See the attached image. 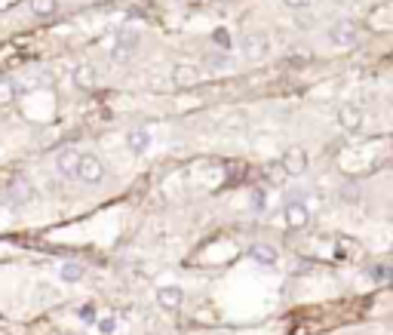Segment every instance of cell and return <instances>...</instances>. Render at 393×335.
Masks as SVG:
<instances>
[{
    "mask_svg": "<svg viewBox=\"0 0 393 335\" xmlns=\"http://www.w3.org/2000/svg\"><path fill=\"white\" fill-rule=\"evenodd\" d=\"M83 277H86V267H83L80 262H65L62 267H58V280L62 283H80Z\"/></svg>",
    "mask_w": 393,
    "mask_h": 335,
    "instance_id": "5bb4252c",
    "label": "cell"
},
{
    "mask_svg": "<svg viewBox=\"0 0 393 335\" xmlns=\"http://www.w3.org/2000/svg\"><path fill=\"white\" fill-rule=\"evenodd\" d=\"M181 301H185V292H181V286H160V289H157V305H160L163 311H179Z\"/></svg>",
    "mask_w": 393,
    "mask_h": 335,
    "instance_id": "30bf717a",
    "label": "cell"
},
{
    "mask_svg": "<svg viewBox=\"0 0 393 335\" xmlns=\"http://www.w3.org/2000/svg\"><path fill=\"white\" fill-rule=\"evenodd\" d=\"M338 123L344 132H356L363 127V108H356L354 102H344L338 108Z\"/></svg>",
    "mask_w": 393,
    "mask_h": 335,
    "instance_id": "52a82bcc",
    "label": "cell"
},
{
    "mask_svg": "<svg viewBox=\"0 0 393 335\" xmlns=\"http://www.w3.org/2000/svg\"><path fill=\"white\" fill-rule=\"evenodd\" d=\"M185 4H200V0H185Z\"/></svg>",
    "mask_w": 393,
    "mask_h": 335,
    "instance_id": "603a6c76",
    "label": "cell"
},
{
    "mask_svg": "<svg viewBox=\"0 0 393 335\" xmlns=\"http://www.w3.org/2000/svg\"><path fill=\"white\" fill-rule=\"evenodd\" d=\"M136 46H138L136 31H123V34H117V40L111 44V62L114 65H129L132 56H136Z\"/></svg>",
    "mask_w": 393,
    "mask_h": 335,
    "instance_id": "3957f363",
    "label": "cell"
},
{
    "mask_svg": "<svg viewBox=\"0 0 393 335\" xmlns=\"http://www.w3.org/2000/svg\"><path fill=\"white\" fill-rule=\"evenodd\" d=\"M283 215H286V225L292 231H304L307 222H311V206L304 200H295V197H286V206H283Z\"/></svg>",
    "mask_w": 393,
    "mask_h": 335,
    "instance_id": "277c9868",
    "label": "cell"
},
{
    "mask_svg": "<svg viewBox=\"0 0 393 335\" xmlns=\"http://www.w3.org/2000/svg\"><path fill=\"white\" fill-rule=\"evenodd\" d=\"M212 40H215V46H221V49H224V53H228V49H231V34H228V31H224V28H219V31H215V34H212Z\"/></svg>",
    "mask_w": 393,
    "mask_h": 335,
    "instance_id": "d6986e66",
    "label": "cell"
},
{
    "mask_svg": "<svg viewBox=\"0 0 393 335\" xmlns=\"http://www.w3.org/2000/svg\"><path fill=\"white\" fill-rule=\"evenodd\" d=\"M56 10H58V0H31V13L37 19H49V15H56Z\"/></svg>",
    "mask_w": 393,
    "mask_h": 335,
    "instance_id": "9a60e30c",
    "label": "cell"
},
{
    "mask_svg": "<svg viewBox=\"0 0 393 335\" xmlns=\"http://www.w3.org/2000/svg\"><path fill=\"white\" fill-rule=\"evenodd\" d=\"M372 277H387V267H372Z\"/></svg>",
    "mask_w": 393,
    "mask_h": 335,
    "instance_id": "7402d4cb",
    "label": "cell"
},
{
    "mask_svg": "<svg viewBox=\"0 0 393 335\" xmlns=\"http://www.w3.org/2000/svg\"><path fill=\"white\" fill-rule=\"evenodd\" d=\"M283 170H286L289 175H304L307 170V151L304 148H289L286 154H283Z\"/></svg>",
    "mask_w": 393,
    "mask_h": 335,
    "instance_id": "ba28073f",
    "label": "cell"
},
{
    "mask_svg": "<svg viewBox=\"0 0 393 335\" xmlns=\"http://www.w3.org/2000/svg\"><path fill=\"white\" fill-rule=\"evenodd\" d=\"M359 37H363L359 34V25L350 22V19H341L329 28V44L338 46V49H354L359 44Z\"/></svg>",
    "mask_w": 393,
    "mask_h": 335,
    "instance_id": "6da1fadb",
    "label": "cell"
},
{
    "mask_svg": "<svg viewBox=\"0 0 393 335\" xmlns=\"http://www.w3.org/2000/svg\"><path fill=\"white\" fill-rule=\"evenodd\" d=\"M71 80H74V87H77V89H93L98 83V71L89 62H80V65H74Z\"/></svg>",
    "mask_w": 393,
    "mask_h": 335,
    "instance_id": "9c48e42d",
    "label": "cell"
},
{
    "mask_svg": "<svg viewBox=\"0 0 393 335\" xmlns=\"http://www.w3.org/2000/svg\"><path fill=\"white\" fill-rule=\"evenodd\" d=\"M172 83H175L179 89H194L197 83H200V71H197V65H188V62L172 65Z\"/></svg>",
    "mask_w": 393,
    "mask_h": 335,
    "instance_id": "8992f818",
    "label": "cell"
},
{
    "mask_svg": "<svg viewBox=\"0 0 393 335\" xmlns=\"http://www.w3.org/2000/svg\"><path fill=\"white\" fill-rule=\"evenodd\" d=\"M74 179L83 182V185H102V182H105V163L98 160L96 154H80Z\"/></svg>",
    "mask_w": 393,
    "mask_h": 335,
    "instance_id": "7a4b0ae2",
    "label": "cell"
},
{
    "mask_svg": "<svg viewBox=\"0 0 393 335\" xmlns=\"http://www.w3.org/2000/svg\"><path fill=\"white\" fill-rule=\"evenodd\" d=\"M240 49H243L246 58H252V62H262V58L271 53V40L262 31H249V34L240 40Z\"/></svg>",
    "mask_w": 393,
    "mask_h": 335,
    "instance_id": "5b68a950",
    "label": "cell"
},
{
    "mask_svg": "<svg viewBox=\"0 0 393 335\" xmlns=\"http://www.w3.org/2000/svg\"><path fill=\"white\" fill-rule=\"evenodd\" d=\"M206 65L212 71H228L231 68V56L228 53H212V56H206Z\"/></svg>",
    "mask_w": 393,
    "mask_h": 335,
    "instance_id": "e0dca14e",
    "label": "cell"
},
{
    "mask_svg": "<svg viewBox=\"0 0 393 335\" xmlns=\"http://www.w3.org/2000/svg\"><path fill=\"white\" fill-rule=\"evenodd\" d=\"M252 209H255V213H262V209H264V194H262V191H252Z\"/></svg>",
    "mask_w": 393,
    "mask_h": 335,
    "instance_id": "44dd1931",
    "label": "cell"
},
{
    "mask_svg": "<svg viewBox=\"0 0 393 335\" xmlns=\"http://www.w3.org/2000/svg\"><path fill=\"white\" fill-rule=\"evenodd\" d=\"M249 258H252L255 265L273 267V265H277V249L267 246V243H255V246H249Z\"/></svg>",
    "mask_w": 393,
    "mask_h": 335,
    "instance_id": "7c38bea8",
    "label": "cell"
},
{
    "mask_svg": "<svg viewBox=\"0 0 393 335\" xmlns=\"http://www.w3.org/2000/svg\"><path fill=\"white\" fill-rule=\"evenodd\" d=\"M77 160H80V151L74 148H62L56 154V170L65 175V179H74V172H77Z\"/></svg>",
    "mask_w": 393,
    "mask_h": 335,
    "instance_id": "8fae6325",
    "label": "cell"
},
{
    "mask_svg": "<svg viewBox=\"0 0 393 335\" xmlns=\"http://www.w3.org/2000/svg\"><path fill=\"white\" fill-rule=\"evenodd\" d=\"M127 148L132 151V154H145V151L150 148V132L148 129H132V132H127Z\"/></svg>",
    "mask_w": 393,
    "mask_h": 335,
    "instance_id": "4fadbf2b",
    "label": "cell"
},
{
    "mask_svg": "<svg viewBox=\"0 0 393 335\" xmlns=\"http://www.w3.org/2000/svg\"><path fill=\"white\" fill-rule=\"evenodd\" d=\"M19 96V87H15L13 77H0V102H13Z\"/></svg>",
    "mask_w": 393,
    "mask_h": 335,
    "instance_id": "2e32d148",
    "label": "cell"
},
{
    "mask_svg": "<svg viewBox=\"0 0 393 335\" xmlns=\"http://www.w3.org/2000/svg\"><path fill=\"white\" fill-rule=\"evenodd\" d=\"M311 4H314V0H283V6H286V10H307Z\"/></svg>",
    "mask_w": 393,
    "mask_h": 335,
    "instance_id": "ffe728a7",
    "label": "cell"
},
{
    "mask_svg": "<svg viewBox=\"0 0 393 335\" xmlns=\"http://www.w3.org/2000/svg\"><path fill=\"white\" fill-rule=\"evenodd\" d=\"M96 329L102 332V335H114V332H117V320H114V317H98V320H96Z\"/></svg>",
    "mask_w": 393,
    "mask_h": 335,
    "instance_id": "ac0fdd59",
    "label": "cell"
}]
</instances>
